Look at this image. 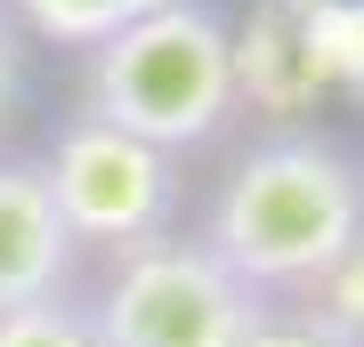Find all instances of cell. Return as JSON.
<instances>
[{
	"label": "cell",
	"instance_id": "1",
	"mask_svg": "<svg viewBox=\"0 0 364 347\" xmlns=\"http://www.w3.org/2000/svg\"><path fill=\"white\" fill-rule=\"evenodd\" d=\"M364 234V170L324 129H275L219 178L203 250L243 291L291 299Z\"/></svg>",
	"mask_w": 364,
	"mask_h": 347
},
{
	"label": "cell",
	"instance_id": "2",
	"mask_svg": "<svg viewBox=\"0 0 364 347\" xmlns=\"http://www.w3.org/2000/svg\"><path fill=\"white\" fill-rule=\"evenodd\" d=\"M243 105V73H235V33L203 0H162L154 16L122 25L114 40L90 49V89L81 114L130 129V138L162 145V154H195Z\"/></svg>",
	"mask_w": 364,
	"mask_h": 347
},
{
	"label": "cell",
	"instance_id": "3",
	"mask_svg": "<svg viewBox=\"0 0 364 347\" xmlns=\"http://www.w3.org/2000/svg\"><path fill=\"white\" fill-rule=\"evenodd\" d=\"M90 331L97 347H243L251 323L267 315L259 291H243L219 258L203 250V234H162L146 250L105 258L90 283Z\"/></svg>",
	"mask_w": 364,
	"mask_h": 347
},
{
	"label": "cell",
	"instance_id": "4",
	"mask_svg": "<svg viewBox=\"0 0 364 347\" xmlns=\"http://www.w3.org/2000/svg\"><path fill=\"white\" fill-rule=\"evenodd\" d=\"M41 162H49V194L73 250L122 258L178 234V154H162V145H146L97 114H73Z\"/></svg>",
	"mask_w": 364,
	"mask_h": 347
},
{
	"label": "cell",
	"instance_id": "5",
	"mask_svg": "<svg viewBox=\"0 0 364 347\" xmlns=\"http://www.w3.org/2000/svg\"><path fill=\"white\" fill-rule=\"evenodd\" d=\"M73 234L57 219L49 162L41 154H0V307L25 299H65L73 291Z\"/></svg>",
	"mask_w": 364,
	"mask_h": 347
},
{
	"label": "cell",
	"instance_id": "6",
	"mask_svg": "<svg viewBox=\"0 0 364 347\" xmlns=\"http://www.w3.org/2000/svg\"><path fill=\"white\" fill-rule=\"evenodd\" d=\"M16 16L57 40V49H97V40H114L122 25H138V16H154L162 0H9Z\"/></svg>",
	"mask_w": 364,
	"mask_h": 347
},
{
	"label": "cell",
	"instance_id": "7",
	"mask_svg": "<svg viewBox=\"0 0 364 347\" xmlns=\"http://www.w3.org/2000/svg\"><path fill=\"white\" fill-rule=\"evenodd\" d=\"M275 307H299L308 323H324L332 339H348V347H364V234L348 250L332 258L324 275H316L308 291H291V299H275Z\"/></svg>",
	"mask_w": 364,
	"mask_h": 347
},
{
	"label": "cell",
	"instance_id": "8",
	"mask_svg": "<svg viewBox=\"0 0 364 347\" xmlns=\"http://www.w3.org/2000/svg\"><path fill=\"white\" fill-rule=\"evenodd\" d=\"M0 347H97L90 307L65 299H25V307H0Z\"/></svg>",
	"mask_w": 364,
	"mask_h": 347
},
{
	"label": "cell",
	"instance_id": "9",
	"mask_svg": "<svg viewBox=\"0 0 364 347\" xmlns=\"http://www.w3.org/2000/svg\"><path fill=\"white\" fill-rule=\"evenodd\" d=\"M243 347H348V339H332L324 323H308L299 307H275V299H267V315L251 323V339H243Z\"/></svg>",
	"mask_w": 364,
	"mask_h": 347
},
{
	"label": "cell",
	"instance_id": "10",
	"mask_svg": "<svg viewBox=\"0 0 364 347\" xmlns=\"http://www.w3.org/2000/svg\"><path fill=\"white\" fill-rule=\"evenodd\" d=\"M16 89H25V49H16V25H9V16H0V121H9Z\"/></svg>",
	"mask_w": 364,
	"mask_h": 347
}]
</instances>
